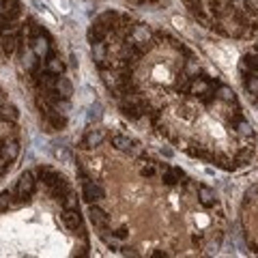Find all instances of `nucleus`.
<instances>
[{"mask_svg": "<svg viewBox=\"0 0 258 258\" xmlns=\"http://www.w3.org/2000/svg\"><path fill=\"white\" fill-rule=\"evenodd\" d=\"M91 220H93V224H95V226H97L102 232L108 231V228H110V222H112L108 213H105L102 206H99V203H93V205H91Z\"/></svg>", "mask_w": 258, "mask_h": 258, "instance_id": "nucleus-1", "label": "nucleus"}, {"mask_svg": "<svg viewBox=\"0 0 258 258\" xmlns=\"http://www.w3.org/2000/svg\"><path fill=\"white\" fill-rule=\"evenodd\" d=\"M103 138H105V133L102 131V129H91V131L84 136L82 140V149H95V147H99V144L103 142Z\"/></svg>", "mask_w": 258, "mask_h": 258, "instance_id": "nucleus-2", "label": "nucleus"}, {"mask_svg": "<svg viewBox=\"0 0 258 258\" xmlns=\"http://www.w3.org/2000/svg\"><path fill=\"white\" fill-rule=\"evenodd\" d=\"M198 200L203 206H215L217 205V196L213 192L211 187H206V185H198Z\"/></svg>", "mask_w": 258, "mask_h": 258, "instance_id": "nucleus-3", "label": "nucleus"}, {"mask_svg": "<svg viewBox=\"0 0 258 258\" xmlns=\"http://www.w3.org/2000/svg\"><path fill=\"white\" fill-rule=\"evenodd\" d=\"M110 144L114 147L116 151H121V153H129V151L133 149V140H129L127 136H123V133H114V136L110 138Z\"/></svg>", "mask_w": 258, "mask_h": 258, "instance_id": "nucleus-4", "label": "nucleus"}, {"mask_svg": "<svg viewBox=\"0 0 258 258\" xmlns=\"http://www.w3.org/2000/svg\"><path fill=\"white\" fill-rule=\"evenodd\" d=\"M56 93H58L63 99H69L71 95H74V84L67 80V77L58 76V80H56Z\"/></svg>", "mask_w": 258, "mask_h": 258, "instance_id": "nucleus-5", "label": "nucleus"}, {"mask_svg": "<svg viewBox=\"0 0 258 258\" xmlns=\"http://www.w3.org/2000/svg\"><path fill=\"white\" fill-rule=\"evenodd\" d=\"M252 157H254V147H243V149H239V153L237 157H234V166L241 168V166H248L250 161H252Z\"/></svg>", "mask_w": 258, "mask_h": 258, "instance_id": "nucleus-6", "label": "nucleus"}, {"mask_svg": "<svg viewBox=\"0 0 258 258\" xmlns=\"http://www.w3.org/2000/svg\"><path fill=\"white\" fill-rule=\"evenodd\" d=\"M237 131H239V136H243V138L254 136V129H252L250 121H245V119H237Z\"/></svg>", "mask_w": 258, "mask_h": 258, "instance_id": "nucleus-7", "label": "nucleus"}, {"mask_svg": "<svg viewBox=\"0 0 258 258\" xmlns=\"http://www.w3.org/2000/svg\"><path fill=\"white\" fill-rule=\"evenodd\" d=\"M245 88H248L250 95H258V76L256 74H250L245 77Z\"/></svg>", "mask_w": 258, "mask_h": 258, "instance_id": "nucleus-8", "label": "nucleus"}, {"mask_svg": "<svg viewBox=\"0 0 258 258\" xmlns=\"http://www.w3.org/2000/svg\"><path fill=\"white\" fill-rule=\"evenodd\" d=\"M256 194H258V185H252V187L248 189V194H245V198H254Z\"/></svg>", "mask_w": 258, "mask_h": 258, "instance_id": "nucleus-9", "label": "nucleus"}, {"mask_svg": "<svg viewBox=\"0 0 258 258\" xmlns=\"http://www.w3.org/2000/svg\"><path fill=\"white\" fill-rule=\"evenodd\" d=\"M254 54H258V46H254Z\"/></svg>", "mask_w": 258, "mask_h": 258, "instance_id": "nucleus-10", "label": "nucleus"}]
</instances>
